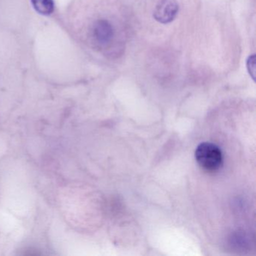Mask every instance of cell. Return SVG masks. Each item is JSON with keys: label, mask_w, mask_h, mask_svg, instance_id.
Returning <instances> with one entry per match:
<instances>
[{"label": "cell", "mask_w": 256, "mask_h": 256, "mask_svg": "<svg viewBox=\"0 0 256 256\" xmlns=\"http://www.w3.org/2000/svg\"><path fill=\"white\" fill-rule=\"evenodd\" d=\"M194 156L198 164L208 172H216L222 166L221 150L214 144L209 142L200 144L196 148Z\"/></svg>", "instance_id": "6da1fadb"}, {"label": "cell", "mask_w": 256, "mask_h": 256, "mask_svg": "<svg viewBox=\"0 0 256 256\" xmlns=\"http://www.w3.org/2000/svg\"><path fill=\"white\" fill-rule=\"evenodd\" d=\"M178 11L176 0H160L154 10V18L163 24L170 23L178 16Z\"/></svg>", "instance_id": "7a4b0ae2"}, {"label": "cell", "mask_w": 256, "mask_h": 256, "mask_svg": "<svg viewBox=\"0 0 256 256\" xmlns=\"http://www.w3.org/2000/svg\"><path fill=\"white\" fill-rule=\"evenodd\" d=\"M92 36L98 44H107L113 38V26L108 20H97L92 28Z\"/></svg>", "instance_id": "3957f363"}, {"label": "cell", "mask_w": 256, "mask_h": 256, "mask_svg": "<svg viewBox=\"0 0 256 256\" xmlns=\"http://www.w3.org/2000/svg\"><path fill=\"white\" fill-rule=\"evenodd\" d=\"M31 2L36 11L42 16H50L54 12V0H31Z\"/></svg>", "instance_id": "277c9868"}]
</instances>
